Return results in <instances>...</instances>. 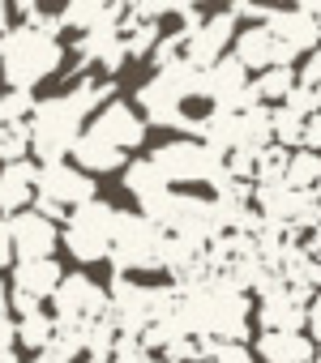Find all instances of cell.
Here are the masks:
<instances>
[{
	"label": "cell",
	"instance_id": "cell-1",
	"mask_svg": "<svg viewBox=\"0 0 321 363\" xmlns=\"http://www.w3.org/2000/svg\"><path fill=\"white\" fill-rule=\"evenodd\" d=\"M111 94H116L111 82H103V77H82L73 90L52 94V99H39V103H35V116L26 120V124H31V154H39L43 167L73 158L77 137H82L86 124L103 111V103H111Z\"/></svg>",
	"mask_w": 321,
	"mask_h": 363
},
{
	"label": "cell",
	"instance_id": "cell-2",
	"mask_svg": "<svg viewBox=\"0 0 321 363\" xmlns=\"http://www.w3.org/2000/svg\"><path fill=\"white\" fill-rule=\"evenodd\" d=\"M60 69H65V43L26 22H13L9 35L0 39V82H5V90L35 94V86L56 77Z\"/></svg>",
	"mask_w": 321,
	"mask_h": 363
},
{
	"label": "cell",
	"instance_id": "cell-3",
	"mask_svg": "<svg viewBox=\"0 0 321 363\" xmlns=\"http://www.w3.org/2000/svg\"><path fill=\"white\" fill-rule=\"evenodd\" d=\"M150 162L163 171V179L176 189V184H210L214 193H223L232 184L227 175V158L219 150H210L206 141H193V137H176V141H163L150 150Z\"/></svg>",
	"mask_w": 321,
	"mask_h": 363
},
{
	"label": "cell",
	"instance_id": "cell-4",
	"mask_svg": "<svg viewBox=\"0 0 321 363\" xmlns=\"http://www.w3.org/2000/svg\"><path fill=\"white\" fill-rule=\"evenodd\" d=\"M116 223H120V210L103 197L77 206L65 227H60V244L69 248L73 261L82 265H94V261H107L111 257V244H116Z\"/></svg>",
	"mask_w": 321,
	"mask_h": 363
},
{
	"label": "cell",
	"instance_id": "cell-5",
	"mask_svg": "<svg viewBox=\"0 0 321 363\" xmlns=\"http://www.w3.org/2000/svg\"><path fill=\"white\" fill-rule=\"evenodd\" d=\"M163 244L168 235L158 231L146 214H124L116 223V244H111V274L116 278H133V274H150L163 269Z\"/></svg>",
	"mask_w": 321,
	"mask_h": 363
},
{
	"label": "cell",
	"instance_id": "cell-6",
	"mask_svg": "<svg viewBox=\"0 0 321 363\" xmlns=\"http://www.w3.org/2000/svg\"><path fill=\"white\" fill-rule=\"evenodd\" d=\"M94 201V175H86L73 162H48L39 167V193H35V214L48 223H65L77 206Z\"/></svg>",
	"mask_w": 321,
	"mask_h": 363
},
{
	"label": "cell",
	"instance_id": "cell-7",
	"mask_svg": "<svg viewBox=\"0 0 321 363\" xmlns=\"http://www.w3.org/2000/svg\"><path fill=\"white\" fill-rule=\"evenodd\" d=\"M107 308H111V295L90 274H65L60 291L52 295V316L65 329H86V325L103 320Z\"/></svg>",
	"mask_w": 321,
	"mask_h": 363
},
{
	"label": "cell",
	"instance_id": "cell-8",
	"mask_svg": "<svg viewBox=\"0 0 321 363\" xmlns=\"http://www.w3.org/2000/svg\"><path fill=\"white\" fill-rule=\"evenodd\" d=\"M240 18L232 13V9H219V13H206V22L193 30V35H185V65H193V69H214L223 56H227V48L236 43V35H240V26H236Z\"/></svg>",
	"mask_w": 321,
	"mask_h": 363
},
{
	"label": "cell",
	"instance_id": "cell-9",
	"mask_svg": "<svg viewBox=\"0 0 321 363\" xmlns=\"http://www.w3.org/2000/svg\"><path fill=\"white\" fill-rule=\"evenodd\" d=\"M86 133H94L99 141H107V145H116V150H137L141 141H146V120H141V111L133 107V103H120V99H111V103H103V111L86 124Z\"/></svg>",
	"mask_w": 321,
	"mask_h": 363
},
{
	"label": "cell",
	"instance_id": "cell-10",
	"mask_svg": "<svg viewBox=\"0 0 321 363\" xmlns=\"http://www.w3.org/2000/svg\"><path fill=\"white\" fill-rule=\"evenodd\" d=\"M9 223V235H13V257L18 261H52L56 244H60V227L48 223L43 214L26 210V214H13L5 218Z\"/></svg>",
	"mask_w": 321,
	"mask_h": 363
},
{
	"label": "cell",
	"instance_id": "cell-11",
	"mask_svg": "<svg viewBox=\"0 0 321 363\" xmlns=\"http://www.w3.org/2000/svg\"><path fill=\"white\" fill-rule=\"evenodd\" d=\"M304 320H308V303H300L283 286V278L266 295H257V325H261V333H304Z\"/></svg>",
	"mask_w": 321,
	"mask_h": 363
},
{
	"label": "cell",
	"instance_id": "cell-12",
	"mask_svg": "<svg viewBox=\"0 0 321 363\" xmlns=\"http://www.w3.org/2000/svg\"><path fill=\"white\" fill-rule=\"evenodd\" d=\"M232 56L244 65V69H291V56L278 48V39L270 35V26H240L236 43H232Z\"/></svg>",
	"mask_w": 321,
	"mask_h": 363
},
{
	"label": "cell",
	"instance_id": "cell-13",
	"mask_svg": "<svg viewBox=\"0 0 321 363\" xmlns=\"http://www.w3.org/2000/svg\"><path fill=\"white\" fill-rule=\"evenodd\" d=\"M270 35L278 39V48L295 60V56H308L321 48V35H317V22L304 13V9H274L270 13Z\"/></svg>",
	"mask_w": 321,
	"mask_h": 363
},
{
	"label": "cell",
	"instance_id": "cell-14",
	"mask_svg": "<svg viewBox=\"0 0 321 363\" xmlns=\"http://www.w3.org/2000/svg\"><path fill=\"white\" fill-rule=\"evenodd\" d=\"M35 193H39V167L26 158V162H9L0 171V214L13 218V214H26L35 206Z\"/></svg>",
	"mask_w": 321,
	"mask_h": 363
},
{
	"label": "cell",
	"instance_id": "cell-15",
	"mask_svg": "<svg viewBox=\"0 0 321 363\" xmlns=\"http://www.w3.org/2000/svg\"><path fill=\"white\" fill-rule=\"evenodd\" d=\"M60 282H65V269H60L56 257L52 261H18L13 265V278H9V291L43 303V299H52L60 291Z\"/></svg>",
	"mask_w": 321,
	"mask_h": 363
},
{
	"label": "cell",
	"instance_id": "cell-16",
	"mask_svg": "<svg viewBox=\"0 0 321 363\" xmlns=\"http://www.w3.org/2000/svg\"><path fill=\"white\" fill-rule=\"evenodd\" d=\"M253 354L261 363H312L317 346L308 342V333H261Z\"/></svg>",
	"mask_w": 321,
	"mask_h": 363
},
{
	"label": "cell",
	"instance_id": "cell-17",
	"mask_svg": "<svg viewBox=\"0 0 321 363\" xmlns=\"http://www.w3.org/2000/svg\"><path fill=\"white\" fill-rule=\"evenodd\" d=\"M124 193L141 206V214L158 201V197H168L172 193V184L163 179V171H158L150 158H137V162H129L124 167Z\"/></svg>",
	"mask_w": 321,
	"mask_h": 363
},
{
	"label": "cell",
	"instance_id": "cell-18",
	"mask_svg": "<svg viewBox=\"0 0 321 363\" xmlns=\"http://www.w3.org/2000/svg\"><path fill=\"white\" fill-rule=\"evenodd\" d=\"M73 167H82L86 175H107V171H124V150L99 141L94 133H82L77 145H73Z\"/></svg>",
	"mask_w": 321,
	"mask_h": 363
},
{
	"label": "cell",
	"instance_id": "cell-19",
	"mask_svg": "<svg viewBox=\"0 0 321 363\" xmlns=\"http://www.w3.org/2000/svg\"><path fill=\"white\" fill-rule=\"evenodd\" d=\"M283 184L295 189V193H312L321 184V154L312 150H291L287 154V175H283Z\"/></svg>",
	"mask_w": 321,
	"mask_h": 363
},
{
	"label": "cell",
	"instance_id": "cell-20",
	"mask_svg": "<svg viewBox=\"0 0 321 363\" xmlns=\"http://www.w3.org/2000/svg\"><path fill=\"white\" fill-rule=\"evenodd\" d=\"M52 337H56V316L52 312H31V316H22L18 320V342L26 346V350H35V354H43L48 346H52Z\"/></svg>",
	"mask_w": 321,
	"mask_h": 363
},
{
	"label": "cell",
	"instance_id": "cell-21",
	"mask_svg": "<svg viewBox=\"0 0 321 363\" xmlns=\"http://www.w3.org/2000/svg\"><path fill=\"white\" fill-rule=\"evenodd\" d=\"M300 86V73L295 69H266V73H257L253 77V90H257V99L261 103H287V94Z\"/></svg>",
	"mask_w": 321,
	"mask_h": 363
},
{
	"label": "cell",
	"instance_id": "cell-22",
	"mask_svg": "<svg viewBox=\"0 0 321 363\" xmlns=\"http://www.w3.org/2000/svg\"><path fill=\"white\" fill-rule=\"evenodd\" d=\"M253 346L249 342H214V337H197V363H253Z\"/></svg>",
	"mask_w": 321,
	"mask_h": 363
},
{
	"label": "cell",
	"instance_id": "cell-23",
	"mask_svg": "<svg viewBox=\"0 0 321 363\" xmlns=\"http://www.w3.org/2000/svg\"><path fill=\"white\" fill-rule=\"evenodd\" d=\"M31 154V124L18 120H0V162H26Z\"/></svg>",
	"mask_w": 321,
	"mask_h": 363
},
{
	"label": "cell",
	"instance_id": "cell-24",
	"mask_svg": "<svg viewBox=\"0 0 321 363\" xmlns=\"http://www.w3.org/2000/svg\"><path fill=\"white\" fill-rule=\"evenodd\" d=\"M270 120H274V145H291V150H300V141H304V120L300 116H291L287 107H270Z\"/></svg>",
	"mask_w": 321,
	"mask_h": 363
},
{
	"label": "cell",
	"instance_id": "cell-25",
	"mask_svg": "<svg viewBox=\"0 0 321 363\" xmlns=\"http://www.w3.org/2000/svg\"><path fill=\"white\" fill-rule=\"evenodd\" d=\"M18 320L13 316H0V363H18Z\"/></svg>",
	"mask_w": 321,
	"mask_h": 363
},
{
	"label": "cell",
	"instance_id": "cell-26",
	"mask_svg": "<svg viewBox=\"0 0 321 363\" xmlns=\"http://www.w3.org/2000/svg\"><path fill=\"white\" fill-rule=\"evenodd\" d=\"M300 86H304V90H312V94L321 99V48L304 56V69H300Z\"/></svg>",
	"mask_w": 321,
	"mask_h": 363
},
{
	"label": "cell",
	"instance_id": "cell-27",
	"mask_svg": "<svg viewBox=\"0 0 321 363\" xmlns=\"http://www.w3.org/2000/svg\"><path fill=\"white\" fill-rule=\"evenodd\" d=\"M304 329H308V342L321 350V291L308 299V320H304Z\"/></svg>",
	"mask_w": 321,
	"mask_h": 363
},
{
	"label": "cell",
	"instance_id": "cell-28",
	"mask_svg": "<svg viewBox=\"0 0 321 363\" xmlns=\"http://www.w3.org/2000/svg\"><path fill=\"white\" fill-rule=\"evenodd\" d=\"M300 150H312V154H321V116L304 120V141H300Z\"/></svg>",
	"mask_w": 321,
	"mask_h": 363
},
{
	"label": "cell",
	"instance_id": "cell-29",
	"mask_svg": "<svg viewBox=\"0 0 321 363\" xmlns=\"http://www.w3.org/2000/svg\"><path fill=\"white\" fill-rule=\"evenodd\" d=\"M13 265V235H9V223H0V269Z\"/></svg>",
	"mask_w": 321,
	"mask_h": 363
},
{
	"label": "cell",
	"instance_id": "cell-30",
	"mask_svg": "<svg viewBox=\"0 0 321 363\" xmlns=\"http://www.w3.org/2000/svg\"><path fill=\"white\" fill-rule=\"evenodd\" d=\"M304 248H308V257H317V261H321V227H317V231L304 240Z\"/></svg>",
	"mask_w": 321,
	"mask_h": 363
},
{
	"label": "cell",
	"instance_id": "cell-31",
	"mask_svg": "<svg viewBox=\"0 0 321 363\" xmlns=\"http://www.w3.org/2000/svg\"><path fill=\"white\" fill-rule=\"evenodd\" d=\"M5 35H9V9L0 5V39H5Z\"/></svg>",
	"mask_w": 321,
	"mask_h": 363
},
{
	"label": "cell",
	"instance_id": "cell-32",
	"mask_svg": "<svg viewBox=\"0 0 321 363\" xmlns=\"http://www.w3.org/2000/svg\"><path fill=\"white\" fill-rule=\"evenodd\" d=\"M312 206H317V214H321V184L312 189Z\"/></svg>",
	"mask_w": 321,
	"mask_h": 363
},
{
	"label": "cell",
	"instance_id": "cell-33",
	"mask_svg": "<svg viewBox=\"0 0 321 363\" xmlns=\"http://www.w3.org/2000/svg\"><path fill=\"white\" fill-rule=\"evenodd\" d=\"M31 363H56V359H48V354H35V359H31Z\"/></svg>",
	"mask_w": 321,
	"mask_h": 363
},
{
	"label": "cell",
	"instance_id": "cell-34",
	"mask_svg": "<svg viewBox=\"0 0 321 363\" xmlns=\"http://www.w3.org/2000/svg\"><path fill=\"white\" fill-rule=\"evenodd\" d=\"M312 363H321V354H317V359H312Z\"/></svg>",
	"mask_w": 321,
	"mask_h": 363
},
{
	"label": "cell",
	"instance_id": "cell-35",
	"mask_svg": "<svg viewBox=\"0 0 321 363\" xmlns=\"http://www.w3.org/2000/svg\"><path fill=\"white\" fill-rule=\"evenodd\" d=\"M0 90H5V82H0Z\"/></svg>",
	"mask_w": 321,
	"mask_h": 363
},
{
	"label": "cell",
	"instance_id": "cell-36",
	"mask_svg": "<svg viewBox=\"0 0 321 363\" xmlns=\"http://www.w3.org/2000/svg\"><path fill=\"white\" fill-rule=\"evenodd\" d=\"M317 116H321V111H317Z\"/></svg>",
	"mask_w": 321,
	"mask_h": 363
}]
</instances>
